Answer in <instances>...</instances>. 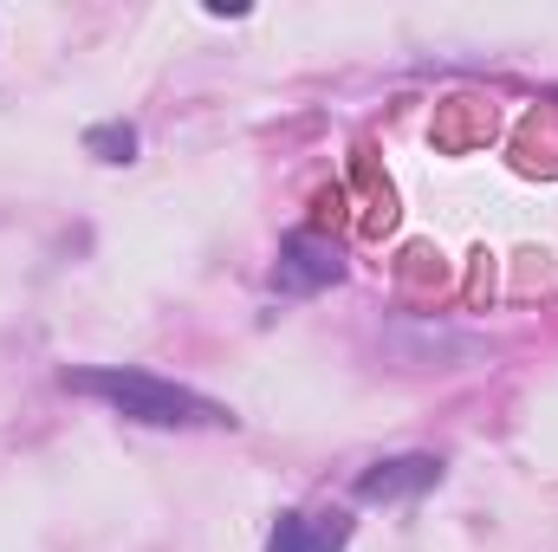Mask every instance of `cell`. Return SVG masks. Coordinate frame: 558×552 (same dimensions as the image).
<instances>
[{"label": "cell", "instance_id": "6da1fadb", "mask_svg": "<svg viewBox=\"0 0 558 552\" xmlns=\"http://www.w3.org/2000/svg\"><path fill=\"white\" fill-rule=\"evenodd\" d=\"M65 384L78 397L111 404L131 422H149V429H221V422H234L221 404H208V397H195L169 377H149V371H72Z\"/></svg>", "mask_w": 558, "mask_h": 552}, {"label": "cell", "instance_id": "7a4b0ae2", "mask_svg": "<svg viewBox=\"0 0 558 552\" xmlns=\"http://www.w3.org/2000/svg\"><path fill=\"white\" fill-rule=\"evenodd\" d=\"M338 274H344V261H338V248H331L325 235H286L274 286L279 292H325Z\"/></svg>", "mask_w": 558, "mask_h": 552}, {"label": "cell", "instance_id": "3957f363", "mask_svg": "<svg viewBox=\"0 0 558 552\" xmlns=\"http://www.w3.org/2000/svg\"><path fill=\"white\" fill-rule=\"evenodd\" d=\"M435 481H441L435 455H397V461H377L357 475V501H410V494H428Z\"/></svg>", "mask_w": 558, "mask_h": 552}, {"label": "cell", "instance_id": "277c9868", "mask_svg": "<svg viewBox=\"0 0 558 552\" xmlns=\"http://www.w3.org/2000/svg\"><path fill=\"white\" fill-rule=\"evenodd\" d=\"M351 520L344 514H279L267 552H344Z\"/></svg>", "mask_w": 558, "mask_h": 552}, {"label": "cell", "instance_id": "5b68a950", "mask_svg": "<svg viewBox=\"0 0 558 552\" xmlns=\"http://www.w3.org/2000/svg\"><path fill=\"white\" fill-rule=\"evenodd\" d=\"M85 149L105 156V163H131V156H137V131H131V124H98V131L85 137Z\"/></svg>", "mask_w": 558, "mask_h": 552}]
</instances>
